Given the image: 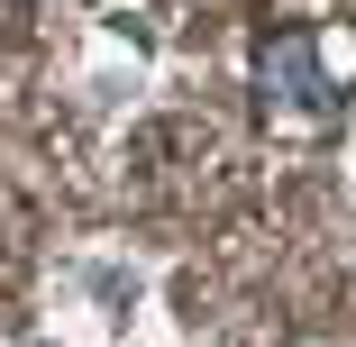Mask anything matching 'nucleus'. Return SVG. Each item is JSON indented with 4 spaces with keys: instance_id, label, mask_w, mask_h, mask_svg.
<instances>
[{
    "instance_id": "obj_1",
    "label": "nucleus",
    "mask_w": 356,
    "mask_h": 347,
    "mask_svg": "<svg viewBox=\"0 0 356 347\" xmlns=\"http://www.w3.org/2000/svg\"><path fill=\"white\" fill-rule=\"evenodd\" d=\"M265 92L293 110V119H320V110H329V74H320V55H311L302 37H283V46L265 55Z\"/></svg>"
}]
</instances>
